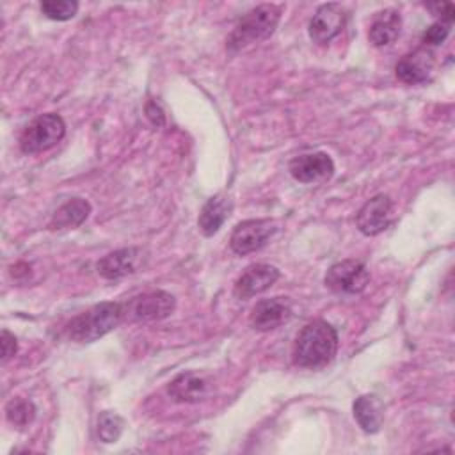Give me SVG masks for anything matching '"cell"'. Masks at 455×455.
Listing matches in <instances>:
<instances>
[{"mask_svg": "<svg viewBox=\"0 0 455 455\" xmlns=\"http://www.w3.org/2000/svg\"><path fill=\"white\" fill-rule=\"evenodd\" d=\"M402 16L396 9H386L379 12L368 30V39L373 46H387L400 36Z\"/></svg>", "mask_w": 455, "mask_h": 455, "instance_id": "e0dca14e", "label": "cell"}, {"mask_svg": "<svg viewBox=\"0 0 455 455\" xmlns=\"http://www.w3.org/2000/svg\"><path fill=\"white\" fill-rule=\"evenodd\" d=\"M370 281L366 265L359 259H343L329 267L325 274V286L338 295L361 293Z\"/></svg>", "mask_w": 455, "mask_h": 455, "instance_id": "8992f818", "label": "cell"}, {"mask_svg": "<svg viewBox=\"0 0 455 455\" xmlns=\"http://www.w3.org/2000/svg\"><path fill=\"white\" fill-rule=\"evenodd\" d=\"M231 212H233V201L228 196L217 194L210 197L204 203L197 219V226L201 233L204 236H213L222 228V224L229 219Z\"/></svg>", "mask_w": 455, "mask_h": 455, "instance_id": "9a60e30c", "label": "cell"}, {"mask_svg": "<svg viewBox=\"0 0 455 455\" xmlns=\"http://www.w3.org/2000/svg\"><path fill=\"white\" fill-rule=\"evenodd\" d=\"M393 220V201L386 194H377L368 199L357 212L355 222L363 235L375 236L382 233Z\"/></svg>", "mask_w": 455, "mask_h": 455, "instance_id": "ba28073f", "label": "cell"}, {"mask_svg": "<svg viewBox=\"0 0 455 455\" xmlns=\"http://www.w3.org/2000/svg\"><path fill=\"white\" fill-rule=\"evenodd\" d=\"M291 316V307L288 300L283 297H274V299H265L259 300L249 316V323L256 331H272L284 322H288Z\"/></svg>", "mask_w": 455, "mask_h": 455, "instance_id": "4fadbf2b", "label": "cell"}, {"mask_svg": "<svg viewBox=\"0 0 455 455\" xmlns=\"http://www.w3.org/2000/svg\"><path fill=\"white\" fill-rule=\"evenodd\" d=\"M434 55L428 48H418L402 57L395 68L396 76L405 84H425L434 75Z\"/></svg>", "mask_w": 455, "mask_h": 455, "instance_id": "5bb4252c", "label": "cell"}, {"mask_svg": "<svg viewBox=\"0 0 455 455\" xmlns=\"http://www.w3.org/2000/svg\"><path fill=\"white\" fill-rule=\"evenodd\" d=\"M354 418L366 434H375L380 430L384 421L382 402L375 395H361L354 402Z\"/></svg>", "mask_w": 455, "mask_h": 455, "instance_id": "ac0fdd59", "label": "cell"}, {"mask_svg": "<svg viewBox=\"0 0 455 455\" xmlns=\"http://www.w3.org/2000/svg\"><path fill=\"white\" fill-rule=\"evenodd\" d=\"M142 263V251L139 247H124L108 252L96 263V270L105 279H121L137 272Z\"/></svg>", "mask_w": 455, "mask_h": 455, "instance_id": "7c38bea8", "label": "cell"}, {"mask_svg": "<svg viewBox=\"0 0 455 455\" xmlns=\"http://www.w3.org/2000/svg\"><path fill=\"white\" fill-rule=\"evenodd\" d=\"M427 9L432 11L439 18V21H446L451 25L453 21V5L450 2H437V4H427Z\"/></svg>", "mask_w": 455, "mask_h": 455, "instance_id": "cb8c5ba5", "label": "cell"}, {"mask_svg": "<svg viewBox=\"0 0 455 455\" xmlns=\"http://www.w3.org/2000/svg\"><path fill=\"white\" fill-rule=\"evenodd\" d=\"M18 350V343L14 334H11L7 329L2 331V361H9Z\"/></svg>", "mask_w": 455, "mask_h": 455, "instance_id": "d4e9b609", "label": "cell"}, {"mask_svg": "<svg viewBox=\"0 0 455 455\" xmlns=\"http://www.w3.org/2000/svg\"><path fill=\"white\" fill-rule=\"evenodd\" d=\"M176 307V300L164 290L148 291L123 302V322L146 323L167 318Z\"/></svg>", "mask_w": 455, "mask_h": 455, "instance_id": "277c9868", "label": "cell"}, {"mask_svg": "<svg viewBox=\"0 0 455 455\" xmlns=\"http://www.w3.org/2000/svg\"><path fill=\"white\" fill-rule=\"evenodd\" d=\"M167 393L172 400L181 403L201 402L208 395V380L194 371L178 375L167 387Z\"/></svg>", "mask_w": 455, "mask_h": 455, "instance_id": "2e32d148", "label": "cell"}, {"mask_svg": "<svg viewBox=\"0 0 455 455\" xmlns=\"http://www.w3.org/2000/svg\"><path fill=\"white\" fill-rule=\"evenodd\" d=\"M275 233V224L268 219H251L236 224L231 233L229 245L236 254H249L259 251Z\"/></svg>", "mask_w": 455, "mask_h": 455, "instance_id": "52a82bcc", "label": "cell"}, {"mask_svg": "<svg viewBox=\"0 0 455 455\" xmlns=\"http://www.w3.org/2000/svg\"><path fill=\"white\" fill-rule=\"evenodd\" d=\"M279 279V270L268 263L249 265L236 279L233 293L236 299H251L268 290Z\"/></svg>", "mask_w": 455, "mask_h": 455, "instance_id": "8fae6325", "label": "cell"}, {"mask_svg": "<svg viewBox=\"0 0 455 455\" xmlns=\"http://www.w3.org/2000/svg\"><path fill=\"white\" fill-rule=\"evenodd\" d=\"M336 350V329L323 320H313L297 334L291 348V359L300 368H323L334 359Z\"/></svg>", "mask_w": 455, "mask_h": 455, "instance_id": "6da1fadb", "label": "cell"}, {"mask_svg": "<svg viewBox=\"0 0 455 455\" xmlns=\"http://www.w3.org/2000/svg\"><path fill=\"white\" fill-rule=\"evenodd\" d=\"M347 23V11L341 4H323L309 21V37L318 44L334 39Z\"/></svg>", "mask_w": 455, "mask_h": 455, "instance_id": "9c48e42d", "label": "cell"}, {"mask_svg": "<svg viewBox=\"0 0 455 455\" xmlns=\"http://www.w3.org/2000/svg\"><path fill=\"white\" fill-rule=\"evenodd\" d=\"M66 124L59 114H43L25 126L20 135V149L23 153H41L62 140Z\"/></svg>", "mask_w": 455, "mask_h": 455, "instance_id": "5b68a950", "label": "cell"}, {"mask_svg": "<svg viewBox=\"0 0 455 455\" xmlns=\"http://www.w3.org/2000/svg\"><path fill=\"white\" fill-rule=\"evenodd\" d=\"M78 11V4L71 0H44L41 2V12L57 21H66L71 20Z\"/></svg>", "mask_w": 455, "mask_h": 455, "instance_id": "7402d4cb", "label": "cell"}, {"mask_svg": "<svg viewBox=\"0 0 455 455\" xmlns=\"http://www.w3.org/2000/svg\"><path fill=\"white\" fill-rule=\"evenodd\" d=\"M123 322V304L100 302L71 318L66 325V336L76 343H92Z\"/></svg>", "mask_w": 455, "mask_h": 455, "instance_id": "7a4b0ae2", "label": "cell"}, {"mask_svg": "<svg viewBox=\"0 0 455 455\" xmlns=\"http://www.w3.org/2000/svg\"><path fill=\"white\" fill-rule=\"evenodd\" d=\"M281 11H283L281 5L261 4L251 9L249 12H245L235 25L228 39V48L240 50L272 36V32L275 30L281 20Z\"/></svg>", "mask_w": 455, "mask_h": 455, "instance_id": "3957f363", "label": "cell"}, {"mask_svg": "<svg viewBox=\"0 0 455 455\" xmlns=\"http://www.w3.org/2000/svg\"><path fill=\"white\" fill-rule=\"evenodd\" d=\"M124 428V421L119 414L112 411H103L98 416V437L103 443H116Z\"/></svg>", "mask_w": 455, "mask_h": 455, "instance_id": "44dd1931", "label": "cell"}, {"mask_svg": "<svg viewBox=\"0 0 455 455\" xmlns=\"http://www.w3.org/2000/svg\"><path fill=\"white\" fill-rule=\"evenodd\" d=\"M146 114H148V117L151 119V123H153L155 126H164V123H165L164 112H162V108H160L155 101H149V103H148Z\"/></svg>", "mask_w": 455, "mask_h": 455, "instance_id": "484cf974", "label": "cell"}, {"mask_svg": "<svg viewBox=\"0 0 455 455\" xmlns=\"http://www.w3.org/2000/svg\"><path fill=\"white\" fill-rule=\"evenodd\" d=\"M450 28H451V25L450 23H446V21H434L425 32H423V43L425 44H430V46H437V44H441L446 37H448V34H450Z\"/></svg>", "mask_w": 455, "mask_h": 455, "instance_id": "603a6c76", "label": "cell"}, {"mask_svg": "<svg viewBox=\"0 0 455 455\" xmlns=\"http://www.w3.org/2000/svg\"><path fill=\"white\" fill-rule=\"evenodd\" d=\"M290 174L300 183H322L334 174V162L327 153H309L295 156L290 165Z\"/></svg>", "mask_w": 455, "mask_h": 455, "instance_id": "30bf717a", "label": "cell"}, {"mask_svg": "<svg viewBox=\"0 0 455 455\" xmlns=\"http://www.w3.org/2000/svg\"><path fill=\"white\" fill-rule=\"evenodd\" d=\"M5 418L16 428H25L34 421L36 407L27 398H12L5 405Z\"/></svg>", "mask_w": 455, "mask_h": 455, "instance_id": "ffe728a7", "label": "cell"}, {"mask_svg": "<svg viewBox=\"0 0 455 455\" xmlns=\"http://www.w3.org/2000/svg\"><path fill=\"white\" fill-rule=\"evenodd\" d=\"M89 213H91V204L82 197H73L55 210V213L52 215V220L48 222V228L52 231L78 228L89 217Z\"/></svg>", "mask_w": 455, "mask_h": 455, "instance_id": "d6986e66", "label": "cell"}]
</instances>
